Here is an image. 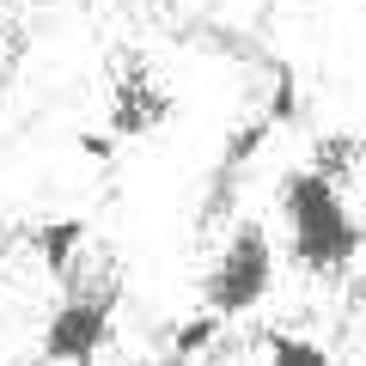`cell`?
Listing matches in <instances>:
<instances>
[{
  "label": "cell",
  "instance_id": "obj_1",
  "mask_svg": "<svg viewBox=\"0 0 366 366\" xmlns=\"http://www.w3.org/2000/svg\"><path fill=\"white\" fill-rule=\"evenodd\" d=\"M281 214H287V257L305 274H342L366 244V226L348 214L342 183H330L312 165L281 183Z\"/></svg>",
  "mask_w": 366,
  "mask_h": 366
},
{
  "label": "cell",
  "instance_id": "obj_5",
  "mask_svg": "<svg viewBox=\"0 0 366 366\" xmlns=\"http://www.w3.org/2000/svg\"><path fill=\"white\" fill-rule=\"evenodd\" d=\"M86 244H92L86 214H61V220H37L31 226V250H37L43 274H55V281H67V274L86 262Z\"/></svg>",
  "mask_w": 366,
  "mask_h": 366
},
{
  "label": "cell",
  "instance_id": "obj_3",
  "mask_svg": "<svg viewBox=\"0 0 366 366\" xmlns=\"http://www.w3.org/2000/svg\"><path fill=\"white\" fill-rule=\"evenodd\" d=\"M274 287V244H269V226L262 220H244L232 238L220 244L208 281H202V305L220 317H238V312H257Z\"/></svg>",
  "mask_w": 366,
  "mask_h": 366
},
{
  "label": "cell",
  "instance_id": "obj_11",
  "mask_svg": "<svg viewBox=\"0 0 366 366\" xmlns=\"http://www.w3.org/2000/svg\"><path fill=\"white\" fill-rule=\"evenodd\" d=\"M110 141H117V134H79V153L98 159V165H110Z\"/></svg>",
  "mask_w": 366,
  "mask_h": 366
},
{
  "label": "cell",
  "instance_id": "obj_6",
  "mask_svg": "<svg viewBox=\"0 0 366 366\" xmlns=\"http://www.w3.org/2000/svg\"><path fill=\"white\" fill-rule=\"evenodd\" d=\"M360 153L366 147L354 141V134H324V141L312 147V171H324L330 183H348L354 171H360Z\"/></svg>",
  "mask_w": 366,
  "mask_h": 366
},
{
  "label": "cell",
  "instance_id": "obj_7",
  "mask_svg": "<svg viewBox=\"0 0 366 366\" xmlns=\"http://www.w3.org/2000/svg\"><path fill=\"white\" fill-rule=\"evenodd\" d=\"M269 134H274V117L262 110L257 122H244V129H238L232 141H226V159H220V171H226V177H238V171H244L250 159L262 153V141H269Z\"/></svg>",
  "mask_w": 366,
  "mask_h": 366
},
{
  "label": "cell",
  "instance_id": "obj_2",
  "mask_svg": "<svg viewBox=\"0 0 366 366\" xmlns=\"http://www.w3.org/2000/svg\"><path fill=\"white\" fill-rule=\"evenodd\" d=\"M110 324H117V281H86L74 269L61 281V305L37 336V354L43 360H98L110 348Z\"/></svg>",
  "mask_w": 366,
  "mask_h": 366
},
{
  "label": "cell",
  "instance_id": "obj_4",
  "mask_svg": "<svg viewBox=\"0 0 366 366\" xmlns=\"http://www.w3.org/2000/svg\"><path fill=\"white\" fill-rule=\"evenodd\" d=\"M165 117H171V92H159L153 79H147V67H129L122 86H117V104H110V134H117V141H141V134H153Z\"/></svg>",
  "mask_w": 366,
  "mask_h": 366
},
{
  "label": "cell",
  "instance_id": "obj_8",
  "mask_svg": "<svg viewBox=\"0 0 366 366\" xmlns=\"http://www.w3.org/2000/svg\"><path fill=\"white\" fill-rule=\"evenodd\" d=\"M220 324H226L220 312H202V317H189V324H177V330H171V354H177V360H189V354H208L214 336H220Z\"/></svg>",
  "mask_w": 366,
  "mask_h": 366
},
{
  "label": "cell",
  "instance_id": "obj_9",
  "mask_svg": "<svg viewBox=\"0 0 366 366\" xmlns=\"http://www.w3.org/2000/svg\"><path fill=\"white\" fill-rule=\"evenodd\" d=\"M269 354H274L281 366H324V360H330L324 342H312V336H287V330H274V336H269Z\"/></svg>",
  "mask_w": 366,
  "mask_h": 366
},
{
  "label": "cell",
  "instance_id": "obj_10",
  "mask_svg": "<svg viewBox=\"0 0 366 366\" xmlns=\"http://www.w3.org/2000/svg\"><path fill=\"white\" fill-rule=\"evenodd\" d=\"M269 117H274V129H281V122H293V117H300V74H293L287 61L274 67V92H269Z\"/></svg>",
  "mask_w": 366,
  "mask_h": 366
}]
</instances>
